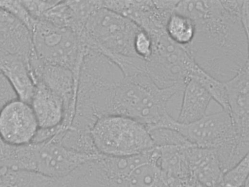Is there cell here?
Masks as SVG:
<instances>
[{"instance_id":"obj_1","label":"cell","mask_w":249,"mask_h":187,"mask_svg":"<svg viewBox=\"0 0 249 187\" xmlns=\"http://www.w3.org/2000/svg\"><path fill=\"white\" fill-rule=\"evenodd\" d=\"M240 7L223 0H179L175 12L195 25L191 43L184 47L205 72L226 82L249 65L248 33Z\"/></svg>"},{"instance_id":"obj_2","label":"cell","mask_w":249,"mask_h":187,"mask_svg":"<svg viewBox=\"0 0 249 187\" xmlns=\"http://www.w3.org/2000/svg\"><path fill=\"white\" fill-rule=\"evenodd\" d=\"M180 92L177 85L158 87L146 73L125 76L116 91L115 113L134 119L149 130L156 127L169 114L168 103Z\"/></svg>"},{"instance_id":"obj_3","label":"cell","mask_w":249,"mask_h":187,"mask_svg":"<svg viewBox=\"0 0 249 187\" xmlns=\"http://www.w3.org/2000/svg\"><path fill=\"white\" fill-rule=\"evenodd\" d=\"M140 29L130 19L103 6L89 17L78 37L83 48L98 51L109 58L137 56L133 44Z\"/></svg>"},{"instance_id":"obj_4","label":"cell","mask_w":249,"mask_h":187,"mask_svg":"<svg viewBox=\"0 0 249 187\" xmlns=\"http://www.w3.org/2000/svg\"><path fill=\"white\" fill-rule=\"evenodd\" d=\"M90 133L97 152L104 156L129 157L155 147L146 126L126 116L100 118L91 127Z\"/></svg>"},{"instance_id":"obj_5","label":"cell","mask_w":249,"mask_h":187,"mask_svg":"<svg viewBox=\"0 0 249 187\" xmlns=\"http://www.w3.org/2000/svg\"><path fill=\"white\" fill-rule=\"evenodd\" d=\"M153 50L146 61L147 74L160 88L185 86L198 67L186 49L163 33L151 37Z\"/></svg>"},{"instance_id":"obj_6","label":"cell","mask_w":249,"mask_h":187,"mask_svg":"<svg viewBox=\"0 0 249 187\" xmlns=\"http://www.w3.org/2000/svg\"><path fill=\"white\" fill-rule=\"evenodd\" d=\"M170 129L179 132L193 145L213 150L222 161L230 160L237 150L238 141L230 115L223 110L189 124L175 119Z\"/></svg>"},{"instance_id":"obj_7","label":"cell","mask_w":249,"mask_h":187,"mask_svg":"<svg viewBox=\"0 0 249 187\" xmlns=\"http://www.w3.org/2000/svg\"><path fill=\"white\" fill-rule=\"evenodd\" d=\"M35 53L42 62L79 71L84 51L72 29L36 20L32 31Z\"/></svg>"},{"instance_id":"obj_8","label":"cell","mask_w":249,"mask_h":187,"mask_svg":"<svg viewBox=\"0 0 249 187\" xmlns=\"http://www.w3.org/2000/svg\"><path fill=\"white\" fill-rule=\"evenodd\" d=\"M179 0H104V7L130 19L151 37L165 32Z\"/></svg>"},{"instance_id":"obj_9","label":"cell","mask_w":249,"mask_h":187,"mask_svg":"<svg viewBox=\"0 0 249 187\" xmlns=\"http://www.w3.org/2000/svg\"><path fill=\"white\" fill-rule=\"evenodd\" d=\"M32 143L34 171L53 177L66 176L100 155H88L72 150L64 146L54 135L44 142Z\"/></svg>"},{"instance_id":"obj_10","label":"cell","mask_w":249,"mask_h":187,"mask_svg":"<svg viewBox=\"0 0 249 187\" xmlns=\"http://www.w3.org/2000/svg\"><path fill=\"white\" fill-rule=\"evenodd\" d=\"M29 69L35 85L43 84L62 99L65 108L64 121L71 123L75 112L78 75L68 68L44 63L37 56L30 60Z\"/></svg>"},{"instance_id":"obj_11","label":"cell","mask_w":249,"mask_h":187,"mask_svg":"<svg viewBox=\"0 0 249 187\" xmlns=\"http://www.w3.org/2000/svg\"><path fill=\"white\" fill-rule=\"evenodd\" d=\"M39 128L30 104L13 100L0 108V139L12 145L31 143Z\"/></svg>"},{"instance_id":"obj_12","label":"cell","mask_w":249,"mask_h":187,"mask_svg":"<svg viewBox=\"0 0 249 187\" xmlns=\"http://www.w3.org/2000/svg\"><path fill=\"white\" fill-rule=\"evenodd\" d=\"M249 65L225 82L228 112L236 137L249 142Z\"/></svg>"},{"instance_id":"obj_13","label":"cell","mask_w":249,"mask_h":187,"mask_svg":"<svg viewBox=\"0 0 249 187\" xmlns=\"http://www.w3.org/2000/svg\"><path fill=\"white\" fill-rule=\"evenodd\" d=\"M0 50L20 57L29 64L34 53L31 31L0 8Z\"/></svg>"},{"instance_id":"obj_14","label":"cell","mask_w":249,"mask_h":187,"mask_svg":"<svg viewBox=\"0 0 249 187\" xmlns=\"http://www.w3.org/2000/svg\"><path fill=\"white\" fill-rule=\"evenodd\" d=\"M185 153L195 183L203 187H216L221 183L223 172L213 150L191 145L185 148Z\"/></svg>"},{"instance_id":"obj_15","label":"cell","mask_w":249,"mask_h":187,"mask_svg":"<svg viewBox=\"0 0 249 187\" xmlns=\"http://www.w3.org/2000/svg\"><path fill=\"white\" fill-rule=\"evenodd\" d=\"M30 105L39 128L52 129L63 124L65 117L63 100L43 84H36Z\"/></svg>"},{"instance_id":"obj_16","label":"cell","mask_w":249,"mask_h":187,"mask_svg":"<svg viewBox=\"0 0 249 187\" xmlns=\"http://www.w3.org/2000/svg\"><path fill=\"white\" fill-rule=\"evenodd\" d=\"M0 72L9 81L18 98L30 104L36 85L28 63L20 57L0 51Z\"/></svg>"},{"instance_id":"obj_17","label":"cell","mask_w":249,"mask_h":187,"mask_svg":"<svg viewBox=\"0 0 249 187\" xmlns=\"http://www.w3.org/2000/svg\"><path fill=\"white\" fill-rule=\"evenodd\" d=\"M181 106L177 121L189 124L200 119L206 114L212 99L208 93L196 81L191 79L182 92Z\"/></svg>"},{"instance_id":"obj_18","label":"cell","mask_w":249,"mask_h":187,"mask_svg":"<svg viewBox=\"0 0 249 187\" xmlns=\"http://www.w3.org/2000/svg\"><path fill=\"white\" fill-rule=\"evenodd\" d=\"M0 187H68L65 177H53L40 173L0 167Z\"/></svg>"},{"instance_id":"obj_19","label":"cell","mask_w":249,"mask_h":187,"mask_svg":"<svg viewBox=\"0 0 249 187\" xmlns=\"http://www.w3.org/2000/svg\"><path fill=\"white\" fill-rule=\"evenodd\" d=\"M186 147L169 146L158 147L160 151L159 164L165 175L180 180L193 187L195 181L186 156Z\"/></svg>"},{"instance_id":"obj_20","label":"cell","mask_w":249,"mask_h":187,"mask_svg":"<svg viewBox=\"0 0 249 187\" xmlns=\"http://www.w3.org/2000/svg\"><path fill=\"white\" fill-rule=\"evenodd\" d=\"M195 31V25L192 19L175 11L169 18L165 27V32L169 38L183 47L191 43Z\"/></svg>"},{"instance_id":"obj_21","label":"cell","mask_w":249,"mask_h":187,"mask_svg":"<svg viewBox=\"0 0 249 187\" xmlns=\"http://www.w3.org/2000/svg\"><path fill=\"white\" fill-rule=\"evenodd\" d=\"M54 136L66 147L75 151L91 155L99 154L93 144L90 131L69 127Z\"/></svg>"},{"instance_id":"obj_22","label":"cell","mask_w":249,"mask_h":187,"mask_svg":"<svg viewBox=\"0 0 249 187\" xmlns=\"http://www.w3.org/2000/svg\"><path fill=\"white\" fill-rule=\"evenodd\" d=\"M159 159L142 163L136 167L126 179V187H157L161 178Z\"/></svg>"},{"instance_id":"obj_23","label":"cell","mask_w":249,"mask_h":187,"mask_svg":"<svg viewBox=\"0 0 249 187\" xmlns=\"http://www.w3.org/2000/svg\"><path fill=\"white\" fill-rule=\"evenodd\" d=\"M198 83L222 110L228 112L227 91L225 82L213 77L198 67L192 79Z\"/></svg>"},{"instance_id":"obj_24","label":"cell","mask_w":249,"mask_h":187,"mask_svg":"<svg viewBox=\"0 0 249 187\" xmlns=\"http://www.w3.org/2000/svg\"><path fill=\"white\" fill-rule=\"evenodd\" d=\"M40 20L57 26L69 28L76 33L75 21L68 0H56Z\"/></svg>"},{"instance_id":"obj_25","label":"cell","mask_w":249,"mask_h":187,"mask_svg":"<svg viewBox=\"0 0 249 187\" xmlns=\"http://www.w3.org/2000/svg\"><path fill=\"white\" fill-rule=\"evenodd\" d=\"M74 18L76 34L83 30L89 17L103 7V0H68Z\"/></svg>"},{"instance_id":"obj_26","label":"cell","mask_w":249,"mask_h":187,"mask_svg":"<svg viewBox=\"0 0 249 187\" xmlns=\"http://www.w3.org/2000/svg\"><path fill=\"white\" fill-rule=\"evenodd\" d=\"M148 131L156 147H186L192 145L179 132L172 129L154 128Z\"/></svg>"},{"instance_id":"obj_27","label":"cell","mask_w":249,"mask_h":187,"mask_svg":"<svg viewBox=\"0 0 249 187\" xmlns=\"http://www.w3.org/2000/svg\"><path fill=\"white\" fill-rule=\"evenodd\" d=\"M249 158L248 154L223 173L221 184L224 187H242L249 181Z\"/></svg>"},{"instance_id":"obj_28","label":"cell","mask_w":249,"mask_h":187,"mask_svg":"<svg viewBox=\"0 0 249 187\" xmlns=\"http://www.w3.org/2000/svg\"><path fill=\"white\" fill-rule=\"evenodd\" d=\"M0 8L17 18L32 31L36 20L30 15L21 0H0Z\"/></svg>"},{"instance_id":"obj_29","label":"cell","mask_w":249,"mask_h":187,"mask_svg":"<svg viewBox=\"0 0 249 187\" xmlns=\"http://www.w3.org/2000/svg\"><path fill=\"white\" fill-rule=\"evenodd\" d=\"M133 46L137 56L145 61L149 58L152 53L153 41L151 37L146 32L141 29L137 33Z\"/></svg>"},{"instance_id":"obj_30","label":"cell","mask_w":249,"mask_h":187,"mask_svg":"<svg viewBox=\"0 0 249 187\" xmlns=\"http://www.w3.org/2000/svg\"><path fill=\"white\" fill-rule=\"evenodd\" d=\"M30 15L36 20L42 19L46 11L56 0H21Z\"/></svg>"},{"instance_id":"obj_31","label":"cell","mask_w":249,"mask_h":187,"mask_svg":"<svg viewBox=\"0 0 249 187\" xmlns=\"http://www.w3.org/2000/svg\"><path fill=\"white\" fill-rule=\"evenodd\" d=\"M17 99V94L10 82L0 72V108Z\"/></svg>"},{"instance_id":"obj_32","label":"cell","mask_w":249,"mask_h":187,"mask_svg":"<svg viewBox=\"0 0 249 187\" xmlns=\"http://www.w3.org/2000/svg\"><path fill=\"white\" fill-rule=\"evenodd\" d=\"M249 0H243L240 12V19L245 30L249 33Z\"/></svg>"},{"instance_id":"obj_33","label":"cell","mask_w":249,"mask_h":187,"mask_svg":"<svg viewBox=\"0 0 249 187\" xmlns=\"http://www.w3.org/2000/svg\"><path fill=\"white\" fill-rule=\"evenodd\" d=\"M242 187H249V181H247L245 184L242 186Z\"/></svg>"},{"instance_id":"obj_34","label":"cell","mask_w":249,"mask_h":187,"mask_svg":"<svg viewBox=\"0 0 249 187\" xmlns=\"http://www.w3.org/2000/svg\"></svg>"}]
</instances>
